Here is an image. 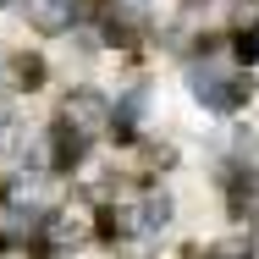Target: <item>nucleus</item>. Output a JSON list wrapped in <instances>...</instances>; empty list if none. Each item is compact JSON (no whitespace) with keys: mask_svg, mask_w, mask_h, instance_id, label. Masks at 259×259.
Segmentation results:
<instances>
[{"mask_svg":"<svg viewBox=\"0 0 259 259\" xmlns=\"http://www.w3.org/2000/svg\"><path fill=\"white\" fill-rule=\"evenodd\" d=\"M22 6H28V22H33L39 33L72 28V11H77V0H22Z\"/></svg>","mask_w":259,"mask_h":259,"instance_id":"f03ea898","label":"nucleus"},{"mask_svg":"<svg viewBox=\"0 0 259 259\" xmlns=\"http://www.w3.org/2000/svg\"><path fill=\"white\" fill-rule=\"evenodd\" d=\"M61 121H66L77 138H94V133H105V127H110V105H105L100 94H89V89H83V94H72V100H66Z\"/></svg>","mask_w":259,"mask_h":259,"instance_id":"f257e3e1","label":"nucleus"},{"mask_svg":"<svg viewBox=\"0 0 259 259\" xmlns=\"http://www.w3.org/2000/svg\"><path fill=\"white\" fill-rule=\"evenodd\" d=\"M237 55H243V61H259V28H248V33L237 39Z\"/></svg>","mask_w":259,"mask_h":259,"instance_id":"20e7f679","label":"nucleus"},{"mask_svg":"<svg viewBox=\"0 0 259 259\" xmlns=\"http://www.w3.org/2000/svg\"><path fill=\"white\" fill-rule=\"evenodd\" d=\"M199 100L215 105V110H232V105L248 100V89H243L237 77H199Z\"/></svg>","mask_w":259,"mask_h":259,"instance_id":"7ed1b4c3","label":"nucleus"}]
</instances>
